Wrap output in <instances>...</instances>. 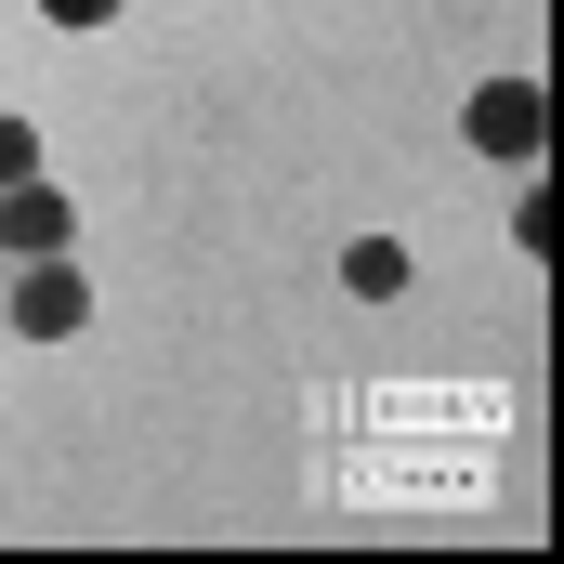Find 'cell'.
<instances>
[{"mask_svg":"<svg viewBox=\"0 0 564 564\" xmlns=\"http://www.w3.org/2000/svg\"><path fill=\"white\" fill-rule=\"evenodd\" d=\"M93 289H79V250H40V263H0V328L26 341H79Z\"/></svg>","mask_w":564,"mask_h":564,"instance_id":"6da1fadb","label":"cell"},{"mask_svg":"<svg viewBox=\"0 0 564 564\" xmlns=\"http://www.w3.org/2000/svg\"><path fill=\"white\" fill-rule=\"evenodd\" d=\"M459 132H473V158H499V171H525V158L552 144V93H539V79H486V93L459 106Z\"/></svg>","mask_w":564,"mask_h":564,"instance_id":"7a4b0ae2","label":"cell"},{"mask_svg":"<svg viewBox=\"0 0 564 564\" xmlns=\"http://www.w3.org/2000/svg\"><path fill=\"white\" fill-rule=\"evenodd\" d=\"M40 250H79V210H66V184H0V263H40Z\"/></svg>","mask_w":564,"mask_h":564,"instance_id":"3957f363","label":"cell"},{"mask_svg":"<svg viewBox=\"0 0 564 564\" xmlns=\"http://www.w3.org/2000/svg\"><path fill=\"white\" fill-rule=\"evenodd\" d=\"M341 289H355V302H394V289H408V237H355V250H341Z\"/></svg>","mask_w":564,"mask_h":564,"instance_id":"277c9868","label":"cell"},{"mask_svg":"<svg viewBox=\"0 0 564 564\" xmlns=\"http://www.w3.org/2000/svg\"><path fill=\"white\" fill-rule=\"evenodd\" d=\"M26 171H40V132H26V119H0V184H26Z\"/></svg>","mask_w":564,"mask_h":564,"instance_id":"5b68a950","label":"cell"},{"mask_svg":"<svg viewBox=\"0 0 564 564\" xmlns=\"http://www.w3.org/2000/svg\"><path fill=\"white\" fill-rule=\"evenodd\" d=\"M40 13H53V26H66V40H79V26H106V13H119V0H40Z\"/></svg>","mask_w":564,"mask_h":564,"instance_id":"8992f818","label":"cell"}]
</instances>
